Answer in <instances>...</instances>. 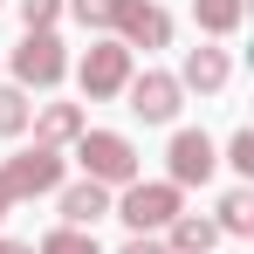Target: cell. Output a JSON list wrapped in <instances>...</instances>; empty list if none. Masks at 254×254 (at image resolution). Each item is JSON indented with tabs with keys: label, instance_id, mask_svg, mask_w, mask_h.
Returning a JSON list of instances; mask_svg holds the SVG:
<instances>
[{
	"label": "cell",
	"instance_id": "3",
	"mask_svg": "<svg viewBox=\"0 0 254 254\" xmlns=\"http://www.w3.org/2000/svg\"><path fill=\"white\" fill-rule=\"evenodd\" d=\"M137 76L130 69V48L117 42V35H96V42L83 48V62H76V83H83L89 103H103V96H124V83Z\"/></svg>",
	"mask_w": 254,
	"mask_h": 254
},
{
	"label": "cell",
	"instance_id": "19",
	"mask_svg": "<svg viewBox=\"0 0 254 254\" xmlns=\"http://www.w3.org/2000/svg\"><path fill=\"white\" fill-rule=\"evenodd\" d=\"M227 165H234V172H254V130H234V137H227Z\"/></svg>",
	"mask_w": 254,
	"mask_h": 254
},
{
	"label": "cell",
	"instance_id": "11",
	"mask_svg": "<svg viewBox=\"0 0 254 254\" xmlns=\"http://www.w3.org/2000/svg\"><path fill=\"white\" fill-rule=\"evenodd\" d=\"M110 213V186H96V179H76V186H62V227H96Z\"/></svg>",
	"mask_w": 254,
	"mask_h": 254
},
{
	"label": "cell",
	"instance_id": "6",
	"mask_svg": "<svg viewBox=\"0 0 254 254\" xmlns=\"http://www.w3.org/2000/svg\"><path fill=\"white\" fill-rule=\"evenodd\" d=\"M124 96H130V117H144V124H172V117H179V103H186L179 76H165V69H144V76H130V83H124Z\"/></svg>",
	"mask_w": 254,
	"mask_h": 254
},
{
	"label": "cell",
	"instance_id": "20",
	"mask_svg": "<svg viewBox=\"0 0 254 254\" xmlns=\"http://www.w3.org/2000/svg\"><path fill=\"white\" fill-rule=\"evenodd\" d=\"M117 254H172V248H165V241H158V234H130V241H124V248H117Z\"/></svg>",
	"mask_w": 254,
	"mask_h": 254
},
{
	"label": "cell",
	"instance_id": "22",
	"mask_svg": "<svg viewBox=\"0 0 254 254\" xmlns=\"http://www.w3.org/2000/svg\"><path fill=\"white\" fill-rule=\"evenodd\" d=\"M7 213H14V199H7V186H0V220H7Z\"/></svg>",
	"mask_w": 254,
	"mask_h": 254
},
{
	"label": "cell",
	"instance_id": "16",
	"mask_svg": "<svg viewBox=\"0 0 254 254\" xmlns=\"http://www.w3.org/2000/svg\"><path fill=\"white\" fill-rule=\"evenodd\" d=\"M35 254H103V248H96V234H83V227H55V234H42Z\"/></svg>",
	"mask_w": 254,
	"mask_h": 254
},
{
	"label": "cell",
	"instance_id": "8",
	"mask_svg": "<svg viewBox=\"0 0 254 254\" xmlns=\"http://www.w3.org/2000/svg\"><path fill=\"white\" fill-rule=\"evenodd\" d=\"M165 165H172V186H206L213 165H220V151H213V137H206V130H172Z\"/></svg>",
	"mask_w": 254,
	"mask_h": 254
},
{
	"label": "cell",
	"instance_id": "13",
	"mask_svg": "<svg viewBox=\"0 0 254 254\" xmlns=\"http://www.w3.org/2000/svg\"><path fill=\"white\" fill-rule=\"evenodd\" d=\"M192 21H199V35H241V21H248V0H192Z\"/></svg>",
	"mask_w": 254,
	"mask_h": 254
},
{
	"label": "cell",
	"instance_id": "17",
	"mask_svg": "<svg viewBox=\"0 0 254 254\" xmlns=\"http://www.w3.org/2000/svg\"><path fill=\"white\" fill-rule=\"evenodd\" d=\"M62 14H76L89 35H110V14H117V0H62Z\"/></svg>",
	"mask_w": 254,
	"mask_h": 254
},
{
	"label": "cell",
	"instance_id": "7",
	"mask_svg": "<svg viewBox=\"0 0 254 254\" xmlns=\"http://www.w3.org/2000/svg\"><path fill=\"white\" fill-rule=\"evenodd\" d=\"M110 28H117V42H124V48H172V14H165V7H151V0H117Z\"/></svg>",
	"mask_w": 254,
	"mask_h": 254
},
{
	"label": "cell",
	"instance_id": "10",
	"mask_svg": "<svg viewBox=\"0 0 254 254\" xmlns=\"http://www.w3.org/2000/svg\"><path fill=\"white\" fill-rule=\"evenodd\" d=\"M28 124H35V144L62 151V144H76V137L89 130V117H83V103H42V110H35Z\"/></svg>",
	"mask_w": 254,
	"mask_h": 254
},
{
	"label": "cell",
	"instance_id": "21",
	"mask_svg": "<svg viewBox=\"0 0 254 254\" xmlns=\"http://www.w3.org/2000/svg\"><path fill=\"white\" fill-rule=\"evenodd\" d=\"M0 254H35V248H28V241H0Z\"/></svg>",
	"mask_w": 254,
	"mask_h": 254
},
{
	"label": "cell",
	"instance_id": "15",
	"mask_svg": "<svg viewBox=\"0 0 254 254\" xmlns=\"http://www.w3.org/2000/svg\"><path fill=\"white\" fill-rule=\"evenodd\" d=\"M28 117H35V103H28V89L0 83V137H21V130H28Z\"/></svg>",
	"mask_w": 254,
	"mask_h": 254
},
{
	"label": "cell",
	"instance_id": "9",
	"mask_svg": "<svg viewBox=\"0 0 254 254\" xmlns=\"http://www.w3.org/2000/svg\"><path fill=\"white\" fill-rule=\"evenodd\" d=\"M234 83V55L227 48H186V62H179V89H199V96H220V89Z\"/></svg>",
	"mask_w": 254,
	"mask_h": 254
},
{
	"label": "cell",
	"instance_id": "5",
	"mask_svg": "<svg viewBox=\"0 0 254 254\" xmlns=\"http://www.w3.org/2000/svg\"><path fill=\"white\" fill-rule=\"evenodd\" d=\"M0 186H7V199L21 206V199H42V192H55L62 186V151H48V144H35V151H14L7 165H0Z\"/></svg>",
	"mask_w": 254,
	"mask_h": 254
},
{
	"label": "cell",
	"instance_id": "2",
	"mask_svg": "<svg viewBox=\"0 0 254 254\" xmlns=\"http://www.w3.org/2000/svg\"><path fill=\"white\" fill-rule=\"evenodd\" d=\"M76 158H83V179H96V186H130L137 179V144L124 130H83Z\"/></svg>",
	"mask_w": 254,
	"mask_h": 254
},
{
	"label": "cell",
	"instance_id": "4",
	"mask_svg": "<svg viewBox=\"0 0 254 254\" xmlns=\"http://www.w3.org/2000/svg\"><path fill=\"white\" fill-rule=\"evenodd\" d=\"M69 76V48H62V35L48 28V35H21V48H14V89H55Z\"/></svg>",
	"mask_w": 254,
	"mask_h": 254
},
{
	"label": "cell",
	"instance_id": "18",
	"mask_svg": "<svg viewBox=\"0 0 254 254\" xmlns=\"http://www.w3.org/2000/svg\"><path fill=\"white\" fill-rule=\"evenodd\" d=\"M21 21H28V35H48L62 21V0H21Z\"/></svg>",
	"mask_w": 254,
	"mask_h": 254
},
{
	"label": "cell",
	"instance_id": "1",
	"mask_svg": "<svg viewBox=\"0 0 254 254\" xmlns=\"http://www.w3.org/2000/svg\"><path fill=\"white\" fill-rule=\"evenodd\" d=\"M110 213L124 220L130 234H165V227H172L186 206H179V186H172V179H130V186H124V199H117Z\"/></svg>",
	"mask_w": 254,
	"mask_h": 254
},
{
	"label": "cell",
	"instance_id": "12",
	"mask_svg": "<svg viewBox=\"0 0 254 254\" xmlns=\"http://www.w3.org/2000/svg\"><path fill=\"white\" fill-rule=\"evenodd\" d=\"M165 248L172 254H213L220 248V227H213L206 213H179V220L165 227Z\"/></svg>",
	"mask_w": 254,
	"mask_h": 254
},
{
	"label": "cell",
	"instance_id": "14",
	"mask_svg": "<svg viewBox=\"0 0 254 254\" xmlns=\"http://www.w3.org/2000/svg\"><path fill=\"white\" fill-rule=\"evenodd\" d=\"M220 234H254V192L248 186H234L227 199H220V220H213Z\"/></svg>",
	"mask_w": 254,
	"mask_h": 254
}]
</instances>
